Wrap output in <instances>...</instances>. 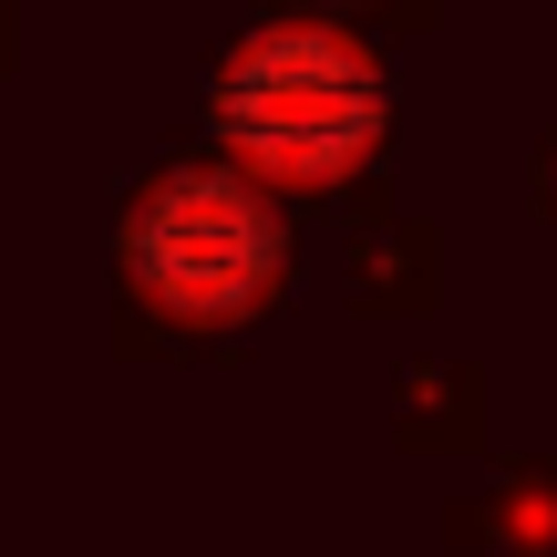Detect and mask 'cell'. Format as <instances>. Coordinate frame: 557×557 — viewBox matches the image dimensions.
I'll return each mask as SVG.
<instances>
[{"mask_svg":"<svg viewBox=\"0 0 557 557\" xmlns=\"http://www.w3.org/2000/svg\"><path fill=\"white\" fill-rule=\"evenodd\" d=\"M218 124L269 176H351L382 135V73L341 32L278 21L238 41V62L218 73Z\"/></svg>","mask_w":557,"mask_h":557,"instance_id":"6da1fadb","label":"cell"},{"mask_svg":"<svg viewBox=\"0 0 557 557\" xmlns=\"http://www.w3.org/2000/svg\"><path fill=\"white\" fill-rule=\"evenodd\" d=\"M124 259H135V278L165 299V310H186V320H238V310H259L269 278H278V218L248 197L238 176L186 165V176H165L156 197L135 207Z\"/></svg>","mask_w":557,"mask_h":557,"instance_id":"7a4b0ae2","label":"cell"}]
</instances>
